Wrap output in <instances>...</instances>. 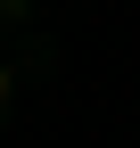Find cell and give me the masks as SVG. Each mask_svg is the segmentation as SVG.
Returning a JSON list of instances; mask_svg holds the SVG:
<instances>
[{
    "mask_svg": "<svg viewBox=\"0 0 140 148\" xmlns=\"http://www.w3.org/2000/svg\"><path fill=\"white\" fill-rule=\"evenodd\" d=\"M0 107H8V66H0Z\"/></svg>",
    "mask_w": 140,
    "mask_h": 148,
    "instance_id": "6da1fadb",
    "label": "cell"
}]
</instances>
